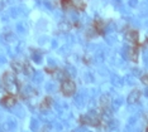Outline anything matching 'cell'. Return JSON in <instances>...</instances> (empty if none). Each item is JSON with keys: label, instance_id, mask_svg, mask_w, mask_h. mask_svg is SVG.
I'll use <instances>...</instances> for the list:
<instances>
[{"label": "cell", "instance_id": "6da1fadb", "mask_svg": "<svg viewBox=\"0 0 148 132\" xmlns=\"http://www.w3.org/2000/svg\"><path fill=\"white\" fill-rule=\"evenodd\" d=\"M3 86H4L6 93H10L13 96L19 94V82L16 78V73L14 70H8L3 74Z\"/></svg>", "mask_w": 148, "mask_h": 132}, {"label": "cell", "instance_id": "4fadbf2b", "mask_svg": "<svg viewBox=\"0 0 148 132\" xmlns=\"http://www.w3.org/2000/svg\"><path fill=\"white\" fill-rule=\"evenodd\" d=\"M146 132H148V128H147V131H146Z\"/></svg>", "mask_w": 148, "mask_h": 132}, {"label": "cell", "instance_id": "ba28073f", "mask_svg": "<svg viewBox=\"0 0 148 132\" xmlns=\"http://www.w3.org/2000/svg\"><path fill=\"white\" fill-rule=\"evenodd\" d=\"M51 104H52V98L49 96H47V97L43 98V101L41 102V104H39V108H41L42 111L48 110V108L51 107Z\"/></svg>", "mask_w": 148, "mask_h": 132}, {"label": "cell", "instance_id": "277c9868", "mask_svg": "<svg viewBox=\"0 0 148 132\" xmlns=\"http://www.w3.org/2000/svg\"><path fill=\"white\" fill-rule=\"evenodd\" d=\"M16 103V96H13L10 93H6L4 97L0 100V104L5 108H12Z\"/></svg>", "mask_w": 148, "mask_h": 132}, {"label": "cell", "instance_id": "7c38bea8", "mask_svg": "<svg viewBox=\"0 0 148 132\" xmlns=\"http://www.w3.org/2000/svg\"><path fill=\"white\" fill-rule=\"evenodd\" d=\"M140 81H142L143 84H146V86H148V73H144L142 77H140Z\"/></svg>", "mask_w": 148, "mask_h": 132}, {"label": "cell", "instance_id": "8992f818", "mask_svg": "<svg viewBox=\"0 0 148 132\" xmlns=\"http://www.w3.org/2000/svg\"><path fill=\"white\" fill-rule=\"evenodd\" d=\"M140 96H142V92H140L139 89H133L132 92L129 93V96H128V103L129 104H136L138 101L140 100Z\"/></svg>", "mask_w": 148, "mask_h": 132}, {"label": "cell", "instance_id": "3957f363", "mask_svg": "<svg viewBox=\"0 0 148 132\" xmlns=\"http://www.w3.org/2000/svg\"><path fill=\"white\" fill-rule=\"evenodd\" d=\"M60 91L65 97H72L76 92V84L71 79H63L60 86Z\"/></svg>", "mask_w": 148, "mask_h": 132}, {"label": "cell", "instance_id": "7a4b0ae2", "mask_svg": "<svg viewBox=\"0 0 148 132\" xmlns=\"http://www.w3.org/2000/svg\"><path fill=\"white\" fill-rule=\"evenodd\" d=\"M79 122L81 125H86V126H92V127H99L101 123V116L97 113H89V114H82L80 117Z\"/></svg>", "mask_w": 148, "mask_h": 132}, {"label": "cell", "instance_id": "5b68a950", "mask_svg": "<svg viewBox=\"0 0 148 132\" xmlns=\"http://www.w3.org/2000/svg\"><path fill=\"white\" fill-rule=\"evenodd\" d=\"M125 38L128 42H130L133 45H139V34H138L137 30L130 29L125 33Z\"/></svg>", "mask_w": 148, "mask_h": 132}, {"label": "cell", "instance_id": "52a82bcc", "mask_svg": "<svg viewBox=\"0 0 148 132\" xmlns=\"http://www.w3.org/2000/svg\"><path fill=\"white\" fill-rule=\"evenodd\" d=\"M92 28H94V30L96 32V34L103 35V34H104V28H105V25H104L103 20H99V19H97V20H95V22H94Z\"/></svg>", "mask_w": 148, "mask_h": 132}, {"label": "cell", "instance_id": "9c48e42d", "mask_svg": "<svg viewBox=\"0 0 148 132\" xmlns=\"http://www.w3.org/2000/svg\"><path fill=\"white\" fill-rule=\"evenodd\" d=\"M12 69L18 74L19 72H24V64L21 62H13L12 63Z\"/></svg>", "mask_w": 148, "mask_h": 132}, {"label": "cell", "instance_id": "30bf717a", "mask_svg": "<svg viewBox=\"0 0 148 132\" xmlns=\"http://www.w3.org/2000/svg\"><path fill=\"white\" fill-rule=\"evenodd\" d=\"M72 8H75L77 10H84L86 8V4L82 1V0H71Z\"/></svg>", "mask_w": 148, "mask_h": 132}, {"label": "cell", "instance_id": "8fae6325", "mask_svg": "<svg viewBox=\"0 0 148 132\" xmlns=\"http://www.w3.org/2000/svg\"><path fill=\"white\" fill-rule=\"evenodd\" d=\"M129 58L130 60H133V62H137L138 60V45H133L132 48H130V52H129Z\"/></svg>", "mask_w": 148, "mask_h": 132}]
</instances>
